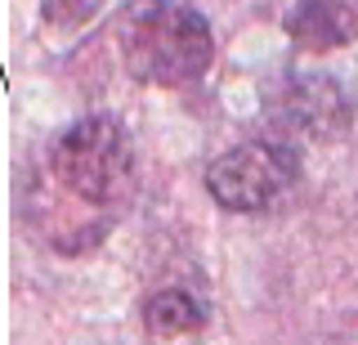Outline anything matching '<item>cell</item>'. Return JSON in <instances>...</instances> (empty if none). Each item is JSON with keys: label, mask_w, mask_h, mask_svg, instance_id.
Returning <instances> with one entry per match:
<instances>
[{"label": "cell", "mask_w": 358, "mask_h": 345, "mask_svg": "<svg viewBox=\"0 0 358 345\" xmlns=\"http://www.w3.org/2000/svg\"><path fill=\"white\" fill-rule=\"evenodd\" d=\"M117 45L121 63L134 81L179 90L206 76L215 59L210 23L188 5L175 0H134L117 18Z\"/></svg>", "instance_id": "obj_1"}, {"label": "cell", "mask_w": 358, "mask_h": 345, "mask_svg": "<svg viewBox=\"0 0 358 345\" xmlns=\"http://www.w3.org/2000/svg\"><path fill=\"white\" fill-rule=\"evenodd\" d=\"M50 175L76 202L121 216L139 188V157L117 117H81L50 143Z\"/></svg>", "instance_id": "obj_2"}, {"label": "cell", "mask_w": 358, "mask_h": 345, "mask_svg": "<svg viewBox=\"0 0 358 345\" xmlns=\"http://www.w3.org/2000/svg\"><path fill=\"white\" fill-rule=\"evenodd\" d=\"M296 175H300V157L291 148V139H251L210 162L206 193L224 211L260 216V211H273L291 193Z\"/></svg>", "instance_id": "obj_3"}, {"label": "cell", "mask_w": 358, "mask_h": 345, "mask_svg": "<svg viewBox=\"0 0 358 345\" xmlns=\"http://www.w3.org/2000/svg\"><path fill=\"white\" fill-rule=\"evenodd\" d=\"M282 139L305 135V139H336L350 130V121L358 117V99L331 76H291L282 85V94L268 99Z\"/></svg>", "instance_id": "obj_4"}, {"label": "cell", "mask_w": 358, "mask_h": 345, "mask_svg": "<svg viewBox=\"0 0 358 345\" xmlns=\"http://www.w3.org/2000/svg\"><path fill=\"white\" fill-rule=\"evenodd\" d=\"M287 36L309 54H327L358 36V18L345 0H300L287 14Z\"/></svg>", "instance_id": "obj_5"}, {"label": "cell", "mask_w": 358, "mask_h": 345, "mask_svg": "<svg viewBox=\"0 0 358 345\" xmlns=\"http://www.w3.org/2000/svg\"><path fill=\"white\" fill-rule=\"evenodd\" d=\"M143 328L152 337H188V332L206 328V305L197 296H188L184 287H166V292H152L148 305H143Z\"/></svg>", "instance_id": "obj_6"}]
</instances>
